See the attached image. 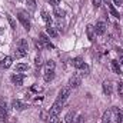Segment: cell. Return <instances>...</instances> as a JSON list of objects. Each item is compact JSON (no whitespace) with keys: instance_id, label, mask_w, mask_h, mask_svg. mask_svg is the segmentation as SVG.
<instances>
[{"instance_id":"cell-1","label":"cell","mask_w":123,"mask_h":123,"mask_svg":"<svg viewBox=\"0 0 123 123\" xmlns=\"http://www.w3.org/2000/svg\"><path fill=\"white\" fill-rule=\"evenodd\" d=\"M82 85V76L79 74V73H74L72 77H70V80H69V86L72 87V89H76V87H79Z\"/></svg>"},{"instance_id":"cell-2","label":"cell","mask_w":123,"mask_h":123,"mask_svg":"<svg viewBox=\"0 0 123 123\" xmlns=\"http://www.w3.org/2000/svg\"><path fill=\"white\" fill-rule=\"evenodd\" d=\"M17 19H19V22L23 25V27H25L26 30H30V22H29L27 16H26L23 12H19V14H17Z\"/></svg>"},{"instance_id":"cell-3","label":"cell","mask_w":123,"mask_h":123,"mask_svg":"<svg viewBox=\"0 0 123 123\" xmlns=\"http://www.w3.org/2000/svg\"><path fill=\"white\" fill-rule=\"evenodd\" d=\"M62 107H63V102H60V100H56V102L53 103V106L50 107L49 115H57V116H59V113L62 112Z\"/></svg>"},{"instance_id":"cell-4","label":"cell","mask_w":123,"mask_h":123,"mask_svg":"<svg viewBox=\"0 0 123 123\" xmlns=\"http://www.w3.org/2000/svg\"><path fill=\"white\" fill-rule=\"evenodd\" d=\"M112 120L115 123H122L123 122L122 112L119 110V107H113V109H112Z\"/></svg>"},{"instance_id":"cell-5","label":"cell","mask_w":123,"mask_h":123,"mask_svg":"<svg viewBox=\"0 0 123 123\" xmlns=\"http://www.w3.org/2000/svg\"><path fill=\"white\" fill-rule=\"evenodd\" d=\"M70 92H72V87L70 86H66V87H63L60 92H59V96H57V100H60V102H64L69 96H70Z\"/></svg>"},{"instance_id":"cell-6","label":"cell","mask_w":123,"mask_h":123,"mask_svg":"<svg viewBox=\"0 0 123 123\" xmlns=\"http://www.w3.org/2000/svg\"><path fill=\"white\" fill-rule=\"evenodd\" d=\"M103 93L106 96H110L113 93V83L110 80H105L103 82Z\"/></svg>"},{"instance_id":"cell-7","label":"cell","mask_w":123,"mask_h":123,"mask_svg":"<svg viewBox=\"0 0 123 123\" xmlns=\"http://www.w3.org/2000/svg\"><path fill=\"white\" fill-rule=\"evenodd\" d=\"M94 31H96V34H99V36H102V34H105V31H106V23L105 22H97L96 23V27H94Z\"/></svg>"},{"instance_id":"cell-8","label":"cell","mask_w":123,"mask_h":123,"mask_svg":"<svg viewBox=\"0 0 123 123\" xmlns=\"http://www.w3.org/2000/svg\"><path fill=\"white\" fill-rule=\"evenodd\" d=\"M23 80H25V74H22V73H16V74L12 76V82H13L16 86H20V85L23 83Z\"/></svg>"},{"instance_id":"cell-9","label":"cell","mask_w":123,"mask_h":123,"mask_svg":"<svg viewBox=\"0 0 123 123\" xmlns=\"http://www.w3.org/2000/svg\"><path fill=\"white\" fill-rule=\"evenodd\" d=\"M12 106H13V109H16V110H25V109L27 107V105H25L23 102H20V100H17V99H14V100L12 102Z\"/></svg>"},{"instance_id":"cell-10","label":"cell","mask_w":123,"mask_h":123,"mask_svg":"<svg viewBox=\"0 0 123 123\" xmlns=\"http://www.w3.org/2000/svg\"><path fill=\"white\" fill-rule=\"evenodd\" d=\"M55 79V69H46L44 72V82H50Z\"/></svg>"},{"instance_id":"cell-11","label":"cell","mask_w":123,"mask_h":123,"mask_svg":"<svg viewBox=\"0 0 123 123\" xmlns=\"http://www.w3.org/2000/svg\"><path fill=\"white\" fill-rule=\"evenodd\" d=\"M12 63H13V59H12L10 56H6L3 60L0 62V66H1L3 69H9V67L12 66Z\"/></svg>"},{"instance_id":"cell-12","label":"cell","mask_w":123,"mask_h":123,"mask_svg":"<svg viewBox=\"0 0 123 123\" xmlns=\"http://www.w3.org/2000/svg\"><path fill=\"white\" fill-rule=\"evenodd\" d=\"M110 122H112V109H107V110L103 113L102 123H110Z\"/></svg>"},{"instance_id":"cell-13","label":"cell","mask_w":123,"mask_h":123,"mask_svg":"<svg viewBox=\"0 0 123 123\" xmlns=\"http://www.w3.org/2000/svg\"><path fill=\"white\" fill-rule=\"evenodd\" d=\"M107 7H109V12H110V14H112L113 17H116V19H120V14H119V12L116 10L115 4H110V3L107 1Z\"/></svg>"},{"instance_id":"cell-14","label":"cell","mask_w":123,"mask_h":123,"mask_svg":"<svg viewBox=\"0 0 123 123\" xmlns=\"http://www.w3.org/2000/svg\"><path fill=\"white\" fill-rule=\"evenodd\" d=\"M42 19L46 22L47 27H50V26H52V17H50V14H49L46 10H42Z\"/></svg>"},{"instance_id":"cell-15","label":"cell","mask_w":123,"mask_h":123,"mask_svg":"<svg viewBox=\"0 0 123 123\" xmlns=\"http://www.w3.org/2000/svg\"><path fill=\"white\" fill-rule=\"evenodd\" d=\"M27 55V50H25V49H22V47H17L16 50H14V57L16 59H22V57H25Z\"/></svg>"},{"instance_id":"cell-16","label":"cell","mask_w":123,"mask_h":123,"mask_svg":"<svg viewBox=\"0 0 123 123\" xmlns=\"http://www.w3.org/2000/svg\"><path fill=\"white\" fill-rule=\"evenodd\" d=\"M86 33H87L89 40H90V42H93V40H94V34H96V31H94V27H93L92 25H89V26L86 27Z\"/></svg>"},{"instance_id":"cell-17","label":"cell","mask_w":123,"mask_h":123,"mask_svg":"<svg viewBox=\"0 0 123 123\" xmlns=\"http://www.w3.org/2000/svg\"><path fill=\"white\" fill-rule=\"evenodd\" d=\"M112 70L116 74H122V69H120V64H119L117 60H112Z\"/></svg>"},{"instance_id":"cell-18","label":"cell","mask_w":123,"mask_h":123,"mask_svg":"<svg viewBox=\"0 0 123 123\" xmlns=\"http://www.w3.org/2000/svg\"><path fill=\"white\" fill-rule=\"evenodd\" d=\"M72 64H73L76 69H80V67L85 64V62H83V59H82V57H74V59L72 60Z\"/></svg>"},{"instance_id":"cell-19","label":"cell","mask_w":123,"mask_h":123,"mask_svg":"<svg viewBox=\"0 0 123 123\" xmlns=\"http://www.w3.org/2000/svg\"><path fill=\"white\" fill-rule=\"evenodd\" d=\"M74 116H76V112H74V110H70V112L66 115V117H64L66 123H73L74 122Z\"/></svg>"},{"instance_id":"cell-20","label":"cell","mask_w":123,"mask_h":123,"mask_svg":"<svg viewBox=\"0 0 123 123\" xmlns=\"http://www.w3.org/2000/svg\"><path fill=\"white\" fill-rule=\"evenodd\" d=\"M40 40H43V42H44V43L47 44V47H49V49H55V46H53V44L50 43V40L47 39V36H46L44 33H40Z\"/></svg>"},{"instance_id":"cell-21","label":"cell","mask_w":123,"mask_h":123,"mask_svg":"<svg viewBox=\"0 0 123 123\" xmlns=\"http://www.w3.org/2000/svg\"><path fill=\"white\" fill-rule=\"evenodd\" d=\"M34 44H36V47H37L39 50H43V49H49V47H47V44H46L43 40H40V39H39V40H34Z\"/></svg>"},{"instance_id":"cell-22","label":"cell","mask_w":123,"mask_h":123,"mask_svg":"<svg viewBox=\"0 0 123 123\" xmlns=\"http://www.w3.org/2000/svg\"><path fill=\"white\" fill-rule=\"evenodd\" d=\"M53 14L57 17V19H60V17H63L64 16V12L62 10L60 7H57V6H55V9H53Z\"/></svg>"},{"instance_id":"cell-23","label":"cell","mask_w":123,"mask_h":123,"mask_svg":"<svg viewBox=\"0 0 123 123\" xmlns=\"http://www.w3.org/2000/svg\"><path fill=\"white\" fill-rule=\"evenodd\" d=\"M46 123H59V116L57 115H49Z\"/></svg>"},{"instance_id":"cell-24","label":"cell","mask_w":123,"mask_h":123,"mask_svg":"<svg viewBox=\"0 0 123 123\" xmlns=\"http://www.w3.org/2000/svg\"><path fill=\"white\" fill-rule=\"evenodd\" d=\"M29 69V66L26 64V63H19L17 66H16V70L17 72H25V70H27Z\"/></svg>"},{"instance_id":"cell-25","label":"cell","mask_w":123,"mask_h":123,"mask_svg":"<svg viewBox=\"0 0 123 123\" xmlns=\"http://www.w3.org/2000/svg\"><path fill=\"white\" fill-rule=\"evenodd\" d=\"M19 47H22V49H25V50H29V44H27V40H26V39H22V40L19 42Z\"/></svg>"},{"instance_id":"cell-26","label":"cell","mask_w":123,"mask_h":123,"mask_svg":"<svg viewBox=\"0 0 123 123\" xmlns=\"http://www.w3.org/2000/svg\"><path fill=\"white\" fill-rule=\"evenodd\" d=\"M47 33H49V34H50L52 37H57V36H59L57 30H56L55 27H52V26H50V27H47Z\"/></svg>"},{"instance_id":"cell-27","label":"cell","mask_w":123,"mask_h":123,"mask_svg":"<svg viewBox=\"0 0 123 123\" xmlns=\"http://www.w3.org/2000/svg\"><path fill=\"white\" fill-rule=\"evenodd\" d=\"M6 17H7V20H9V23H10V26H12V29H16V22L13 20V17H12L10 14H6Z\"/></svg>"},{"instance_id":"cell-28","label":"cell","mask_w":123,"mask_h":123,"mask_svg":"<svg viewBox=\"0 0 123 123\" xmlns=\"http://www.w3.org/2000/svg\"><path fill=\"white\" fill-rule=\"evenodd\" d=\"M55 66H56V63L53 60H47L46 62V69H55Z\"/></svg>"},{"instance_id":"cell-29","label":"cell","mask_w":123,"mask_h":123,"mask_svg":"<svg viewBox=\"0 0 123 123\" xmlns=\"http://www.w3.org/2000/svg\"><path fill=\"white\" fill-rule=\"evenodd\" d=\"M117 93H119V96H123V82L117 85Z\"/></svg>"},{"instance_id":"cell-30","label":"cell","mask_w":123,"mask_h":123,"mask_svg":"<svg viewBox=\"0 0 123 123\" xmlns=\"http://www.w3.org/2000/svg\"><path fill=\"white\" fill-rule=\"evenodd\" d=\"M26 3L30 6L31 9H34V7H36V0H26Z\"/></svg>"},{"instance_id":"cell-31","label":"cell","mask_w":123,"mask_h":123,"mask_svg":"<svg viewBox=\"0 0 123 123\" xmlns=\"http://www.w3.org/2000/svg\"><path fill=\"white\" fill-rule=\"evenodd\" d=\"M34 64H36V67H40L42 66V59L40 57H36L34 59Z\"/></svg>"},{"instance_id":"cell-32","label":"cell","mask_w":123,"mask_h":123,"mask_svg":"<svg viewBox=\"0 0 123 123\" xmlns=\"http://www.w3.org/2000/svg\"><path fill=\"white\" fill-rule=\"evenodd\" d=\"M80 69H82V70L85 72V74H89V66H87V64H83V66H82Z\"/></svg>"},{"instance_id":"cell-33","label":"cell","mask_w":123,"mask_h":123,"mask_svg":"<svg viewBox=\"0 0 123 123\" xmlns=\"http://www.w3.org/2000/svg\"><path fill=\"white\" fill-rule=\"evenodd\" d=\"M93 6L97 9V7H100L102 6V0H93Z\"/></svg>"},{"instance_id":"cell-34","label":"cell","mask_w":123,"mask_h":123,"mask_svg":"<svg viewBox=\"0 0 123 123\" xmlns=\"http://www.w3.org/2000/svg\"><path fill=\"white\" fill-rule=\"evenodd\" d=\"M85 122V117L83 116H79L77 119H74V123H83Z\"/></svg>"},{"instance_id":"cell-35","label":"cell","mask_w":123,"mask_h":123,"mask_svg":"<svg viewBox=\"0 0 123 123\" xmlns=\"http://www.w3.org/2000/svg\"><path fill=\"white\" fill-rule=\"evenodd\" d=\"M113 3H115V6H122L123 0H113Z\"/></svg>"},{"instance_id":"cell-36","label":"cell","mask_w":123,"mask_h":123,"mask_svg":"<svg viewBox=\"0 0 123 123\" xmlns=\"http://www.w3.org/2000/svg\"><path fill=\"white\" fill-rule=\"evenodd\" d=\"M50 1H52V3H53V4H55V6H57V4H59V3H60V0H50Z\"/></svg>"},{"instance_id":"cell-37","label":"cell","mask_w":123,"mask_h":123,"mask_svg":"<svg viewBox=\"0 0 123 123\" xmlns=\"http://www.w3.org/2000/svg\"><path fill=\"white\" fill-rule=\"evenodd\" d=\"M120 64H122V66H123V56H122V57H120Z\"/></svg>"}]
</instances>
